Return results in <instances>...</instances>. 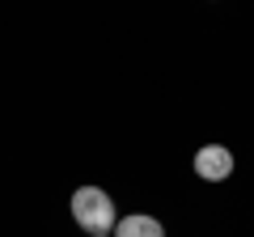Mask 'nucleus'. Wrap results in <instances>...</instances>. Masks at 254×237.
<instances>
[{
	"instance_id": "nucleus-1",
	"label": "nucleus",
	"mask_w": 254,
	"mask_h": 237,
	"mask_svg": "<svg viewBox=\"0 0 254 237\" xmlns=\"http://www.w3.org/2000/svg\"><path fill=\"white\" fill-rule=\"evenodd\" d=\"M72 220L85 229L89 237L98 233H110L115 229V199H110L102 186H76L72 191Z\"/></svg>"
},
{
	"instance_id": "nucleus-2",
	"label": "nucleus",
	"mask_w": 254,
	"mask_h": 237,
	"mask_svg": "<svg viewBox=\"0 0 254 237\" xmlns=\"http://www.w3.org/2000/svg\"><path fill=\"white\" fill-rule=\"evenodd\" d=\"M195 174H199L203 182H225L229 174H233V153L225 144H203L195 153Z\"/></svg>"
},
{
	"instance_id": "nucleus-3",
	"label": "nucleus",
	"mask_w": 254,
	"mask_h": 237,
	"mask_svg": "<svg viewBox=\"0 0 254 237\" xmlns=\"http://www.w3.org/2000/svg\"><path fill=\"white\" fill-rule=\"evenodd\" d=\"M115 237H165V229H161V220H157V216L131 212V216L115 220Z\"/></svg>"
},
{
	"instance_id": "nucleus-4",
	"label": "nucleus",
	"mask_w": 254,
	"mask_h": 237,
	"mask_svg": "<svg viewBox=\"0 0 254 237\" xmlns=\"http://www.w3.org/2000/svg\"><path fill=\"white\" fill-rule=\"evenodd\" d=\"M98 237H110V233H98Z\"/></svg>"
}]
</instances>
